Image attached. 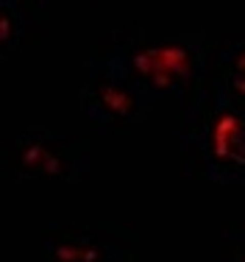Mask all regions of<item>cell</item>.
<instances>
[{"mask_svg": "<svg viewBox=\"0 0 245 262\" xmlns=\"http://www.w3.org/2000/svg\"><path fill=\"white\" fill-rule=\"evenodd\" d=\"M42 31V6L28 0H0V56L9 61Z\"/></svg>", "mask_w": 245, "mask_h": 262, "instance_id": "cell-7", "label": "cell"}, {"mask_svg": "<svg viewBox=\"0 0 245 262\" xmlns=\"http://www.w3.org/2000/svg\"><path fill=\"white\" fill-rule=\"evenodd\" d=\"M78 103L84 117L103 134H120L145 123L153 103L140 92L103 39L92 45L84 64V81L78 86Z\"/></svg>", "mask_w": 245, "mask_h": 262, "instance_id": "cell-4", "label": "cell"}, {"mask_svg": "<svg viewBox=\"0 0 245 262\" xmlns=\"http://www.w3.org/2000/svg\"><path fill=\"white\" fill-rule=\"evenodd\" d=\"M220 262H245V223L229 226L220 234Z\"/></svg>", "mask_w": 245, "mask_h": 262, "instance_id": "cell-8", "label": "cell"}, {"mask_svg": "<svg viewBox=\"0 0 245 262\" xmlns=\"http://www.w3.org/2000/svg\"><path fill=\"white\" fill-rule=\"evenodd\" d=\"M100 39L115 51L140 92L150 103L175 101L184 106L209 78L215 39L206 31H153L120 26Z\"/></svg>", "mask_w": 245, "mask_h": 262, "instance_id": "cell-1", "label": "cell"}, {"mask_svg": "<svg viewBox=\"0 0 245 262\" xmlns=\"http://www.w3.org/2000/svg\"><path fill=\"white\" fill-rule=\"evenodd\" d=\"M3 179L25 182H61L81 184L90 179L92 154L90 142L73 131L50 126H25L3 142Z\"/></svg>", "mask_w": 245, "mask_h": 262, "instance_id": "cell-3", "label": "cell"}, {"mask_svg": "<svg viewBox=\"0 0 245 262\" xmlns=\"http://www.w3.org/2000/svg\"><path fill=\"white\" fill-rule=\"evenodd\" d=\"M42 262H137L134 240L100 223H59L42 237Z\"/></svg>", "mask_w": 245, "mask_h": 262, "instance_id": "cell-5", "label": "cell"}, {"mask_svg": "<svg viewBox=\"0 0 245 262\" xmlns=\"http://www.w3.org/2000/svg\"><path fill=\"white\" fill-rule=\"evenodd\" d=\"M173 137L187 176L217 187H245V103L206 81L181 106Z\"/></svg>", "mask_w": 245, "mask_h": 262, "instance_id": "cell-2", "label": "cell"}, {"mask_svg": "<svg viewBox=\"0 0 245 262\" xmlns=\"http://www.w3.org/2000/svg\"><path fill=\"white\" fill-rule=\"evenodd\" d=\"M206 81L234 101L245 103V34H229L223 39H215Z\"/></svg>", "mask_w": 245, "mask_h": 262, "instance_id": "cell-6", "label": "cell"}]
</instances>
